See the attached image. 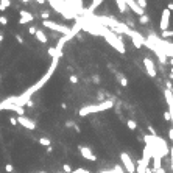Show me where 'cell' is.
<instances>
[{
	"label": "cell",
	"mask_w": 173,
	"mask_h": 173,
	"mask_svg": "<svg viewBox=\"0 0 173 173\" xmlns=\"http://www.w3.org/2000/svg\"><path fill=\"white\" fill-rule=\"evenodd\" d=\"M112 106H114V101H112V100H108V101H103V103H100V105H94V106H84V108H81V109L78 111V114H80L81 117H84V116H89V114H95V112L108 111V109H111Z\"/></svg>",
	"instance_id": "1"
},
{
	"label": "cell",
	"mask_w": 173,
	"mask_h": 173,
	"mask_svg": "<svg viewBox=\"0 0 173 173\" xmlns=\"http://www.w3.org/2000/svg\"><path fill=\"white\" fill-rule=\"evenodd\" d=\"M103 37H105V41L108 42V44L114 47L116 50H117L118 53H120V55H125V52H126L125 44H123L122 39H120V37H118V36H117V34H116L112 30H108L106 33H105V36H103Z\"/></svg>",
	"instance_id": "2"
},
{
	"label": "cell",
	"mask_w": 173,
	"mask_h": 173,
	"mask_svg": "<svg viewBox=\"0 0 173 173\" xmlns=\"http://www.w3.org/2000/svg\"><path fill=\"white\" fill-rule=\"evenodd\" d=\"M42 25L47 27V28H50L53 31H58V33H62L64 36H67L72 33V28H69V27H64V25H59L56 22H53V20H42Z\"/></svg>",
	"instance_id": "3"
},
{
	"label": "cell",
	"mask_w": 173,
	"mask_h": 173,
	"mask_svg": "<svg viewBox=\"0 0 173 173\" xmlns=\"http://www.w3.org/2000/svg\"><path fill=\"white\" fill-rule=\"evenodd\" d=\"M120 161H122V167L126 173H134L136 172V164H134L133 158L128 153H122L120 154Z\"/></svg>",
	"instance_id": "4"
},
{
	"label": "cell",
	"mask_w": 173,
	"mask_h": 173,
	"mask_svg": "<svg viewBox=\"0 0 173 173\" xmlns=\"http://www.w3.org/2000/svg\"><path fill=\"white\" fill-rule=\"evenodd\" d=\"M170 16H172V13H170L167 8L162 9V13H161V20H159V28H161V31L169 30V27H170Z\"/></svg>",
	"instance_id": "5"
},
{
	"label": "cell",
	"mask_w": 173,
	"mask_h": 173,
	"mask_svg": "<svg viewBox=\"0 0 173 173\" xmlns=\"http://www.w3.org/2000/svg\"><path fill=\"white\" fill-rule=\"evenodd\" d=\"M142 62H144V67H145V70H147V73L150 75L151 78H154L156 75H158V72H156V66H154L153 59H151L150 56H145L142 59Z\"/></svg>",
	"instance_id": "6"
},
{
	"label": "cell",
	"mask_w": 173,
	"mask_h": 173,
	"mask_svg": "<svg viewBox=\"0 0 173 173\" xmlns=\"http://www.w3.org/2000/svg\"><path fill=\"white\" fill-rule=\"evenodd\" d=\"M78 151H80V154L83 156L84 159H88L90 162H95L97 161V156L92 153V150H90L88 145H78Z\"/></svg>",
	"instance_id": "7"
},
{
	"label": "cell",
	"mask_w": 173,
	"mask_h": 173,
	"mask_svg": "<svg viewBox=\"0 0 173 173\" xmlns=\"http://www.w3.org/2000/svg\"><path fill=\"white\" fill-rule=\"evenodd\" d=\"M17 125H22L24 128H27V129H31V131H34L36 129V123L31 120V118H28V117H25V116H20V117H17Z\"/></svg>",
	"instance_id": "8"
},
{
	"label": "cell",
	"mask_w": 173,
	"mask_h": 173,
	"mask_svg": "<svg viewBox=\"0 0 173 173\" xmlns=\"http://www.w3.org/2000/svg\"><path fill=\"white\" fill-rule=\"evenodd\" d=\"M136 164V172L137 173H145L148 169V164H150V161H145V159H139L137 162H134Z\"/></svg>",
	"instance_id": "9"
},
{
	"label": "cell",
	"mask_w": 173,
	"mask_h": 173,
	"mask_svg": "<svg viewBox=\"0 0 173 173\" xmlns=\"http://www.w3.org/2000/svg\"><path fill=\"white\" fill-rule=\"evenodd\" d=\"M116 78H117V81H118V84L122 86V88H126V86L129 84L128 83V78L123 75L122 72H116Z\"/></svg>",
	"instance_id": "10"
},
{
	"label": "cell",
	"mask_w": 173,
	"mask_h": 173,
	"mask_svg": "<svg viewBox=\"0 0 173 173\" xmlns=\"http://www.w3.org/2000/svg\"><path fill=\"white\" fill-rule=\"evenodd\" d=\"M34 36H36V39L39 41L41 44H47V42H48V39H47L45 33H44L42 30H39V28H37V31H36V34H34Z\"/></svg>",
	"instance_id": "11"
},
{
	"label": "cell",
	"mask_w": 173,
	"mask_h": 173,
	"mask_svg": "<svg viewBox=\"0 0 173 173\" xmlns=\"http://www.w3.org/2000/svg\"><path fill=\"white\" fill-rule=\"evenodd\" d=\"M47 53H48V55H50L53 59H59V58H61V55H62V52L56 50V47H50V48L47 50Z\"/></svg>",
	"instance_id": "12"
},
{
	"label": "cell",
	"mask_w": 173,
	"mask_h": 173,
	"mask_svg": "<svg viewBox=\"0 0 173 173\" xmlns=\"http://www.w3.org/2000/svg\"><path fill=\"white\" fill-rule=\"evenodd\" d=\"M19 14H20V17H22V19L25 20V22H27V24H28V22H31V20L34 19V17H33V14H31V13H28V11H25V9H20V11H19Z\"/></svg>",
	"instance_id": "13"
},
{
	"label": "cell",
	"mask_w": 173,
	"mask_h": 173,
	"mask_svg": "<svg viewBox=\"0 0 173 173\" xmlns=\"http://www.w3.org/2000/svg\"><path fill=\"white\" fill-rule=\"evenodd\" d=\"M114 2L117 3V8H118V11H120V13H126L128 6H126L125 0H114Z\"/></svg>",
	"instance_id": "14"
},
{
	"label": "cell",
	"mask_w": 173,
	"mask_h": 173,
	"mask_svg": "<svg viewBox=\"0 0 173 173\" xmlns=\"http://www.w3.org/2000/svg\"><path fill=\"white\" fill-rule=\"evenodd\" d=\"M101 2H105V0H94L92 5L89 6V9H88V11H84V13H94L97 9V6H100V5H101Z\"/></svg>",
	"instance_id": "15"
},
{
	"label": "cell",
	"mask_w": 173,
	"mask_h": 173,
	"mask_svg": "<svg viewBox=\"0 0 173 173\" xmlns=\"http://www.w3.org/2000/svg\"><path fill=\"white\" fill-rule=\"evenodd\" d=\"M37 144H39L41 147H45V148L52 145V142H50V139H48V137H39V139H37Z\"/></svg>",
	"instance_id": "16"
},
{
	"label": "cell",
	"mask_w": 173,
	"mask_h": 173,
	"mask_svg": "<svg viewBox=\"0 0 173 173\" xmlns=\"http://www.w3.org/2000/svg\"><path fill=\"white\" fill-rule=\"evenodd\" d=\"M11 6V0H0V11H6Z\"/></svg>",
	"instance_id": "17"
},
{
	"label": "cell",
	"mask_w": 173,
	"mask_h": 173,
	"mask_svg": "<svg viewBox=\"0 0 173 173\" xmlns=\"http://www.w3.org/2000/svg\"><path fill=\"white\" fill-rule=\"evenodd\" d=\"M125 123H126V126H128L129 129H131V131H134V129H136V128H137V123H136V122H134V120H133V118H128V120H126Z\"/></svg>",
	"instance_id": "18"
},
{
	"label": "cell",
	"mask_w": 173,
	"mask_h": 173,
	"mask_svg": "<svg viewBox=\"0 0 173 173\" xmlns=\"http://www.w3.org/2000/svg\"><path fill=\"white\" fill-rule=\"evenodd\" d=\"M148 22H150V19H148L147 14H144V16H140V17H139V24L140 25H147Z\"/></svg>",
	"instance_id": "19"
},
{
	"label": "cell",
	"mask_w": 173,
	"mask_h": 173,
	"mask_svg": "<svg viewBox=\"0 0 173 173\" xmlns=\"http://www.w3.org/2000/svg\"><path fill=\"white\" fill-rule=\"evenodd\" d=\"M161 36L164 37V39H167V37H173V30H165V31H162Z\"/></svg>",
	"instance_id": "20"
},
{
	"label": "cell",
	"mask_w": 173,
	"mask_h": 173,
	"mask_svg": "<svg viewBox=\"0 0 173 173\" xmlns=\"http://www.w3.org/2000/svg\"><path fill=\"white\" fill-rule=\"evenodd\" d=\"M134 2H136L142 9H144V8H147V5H148V3H147V0H134Z\"/></svg>",
	"instance_id": "21"
},
{
	"label": "cell",
	"mask_w": 173,
	"mask_h": 173,
	"mask_svg": "<svg viewBox=\"0 0 173 173\" xmlns=\"http://www.w3.org/2000/svg\"><path fill=\"white\" fill-rule=\"evenodd\" d=\"M72 2H73L75 5H77V6H78L80 9H83V8H84V2H83V0H72ZM83 11H84V9H83Z\"/></svg>",
	"instance_id": "22"
},
{
	"label": "cell",
	"mask_w": 173,
	"mask_h": 173,
	"mask_svg": "<svg viewBox=\"0 0 173 173\" xmlns=\"http://www.w3.org/2000/svg\"><path fill=\"white\" fill-rule=\"evenodd\" d=\"M114 172H116V173H126L125 170H123V167H122L120 164H117V165L114 167Z\"/></svg>",
	"instance_id": "23"
},
{
	"label": "cell",
	"mask_w": 173,
	"mask_h": 173,
	"mask_svg": "<svg viewBox=\"0 0 173 173\" xmlns=\"http://www.w3.org/2000/svg\"><path fill=\"white\" fill-rule=\"evenodd\" d=\"M5 172H6V173H13L14 172L13 164H6V165H5Z\"/></svg>",
	"instance_id": "24"
},
{
	"label": "cell",
	"mask_w": 173,
	"mask_h": 173,
	"mask_svg": "<svg viewBox=\"0 0 173 173\" xmlns=\"http://www.w3.org/2000/svg\"><path fill=\"white\" fill-rule=\"evenodd\" d=\"M62 172L64 173H72V167H70L69 164H64L62 165Z\"/></svg>",
	"instance_id": "25"
},
{
	"label": "cell",
	"mask_w": 173,
	"mask_h": 173,
	"mask_svg": "<svg viewBox=\"0 0 173 173\" xmlns=\"http://www.w3.org/2000/svg\"><path fill=\"white\" fill-rule=\"evenodd\" d=\"M70 83H72V84H78V77H77V75H70Z\"/></svg>",
	"instance_id": "26"
},
{
	"label": "cell",
	"mask_w": 173,
	"mask_h": 173,
	"mask_svg": "<svg viewBox=\"0 0 173 173\" xmlns=\"http://www.w3.org/2000/svg\"><path fill=\"white\" fill-rule=\"evenodd\" d=\"M8 24V17L6 16H0V25H6Z\"/></svg>",
	"instance_id": "27"
},
{
	"label": "cell",
	"mask_w": 173,
	"mask_h": 173,
	"mask_svg": "<svg viewBox=\"0 0 173 173\" xmlns=\"http://www.w3.org/2000/svg\"><path fill=\"white\" fill-rule=\"evenodd\" d=\"M36 31H37L36 27H30V28H28V34H30V36H34V34H36Z\"/></svg>",
	"instance_id": "28"
},
{
	"label": "cell",
	"mask_w": 173,
	"mask_h": 173,
	"mask_svg": "<svg viewBox=\"0 0 173 173\" xmlns=\"http://www.w3.org/2000/svg\"><path fill=\"white\" fill-rule=\"evenodd\" d=\"M148 131H150V134H151V136H158V133H156V129H154V126H151V125H148Z\"/></svg>",
	"instance_id": "29"
},
{
	"label": "cell",
	"mask_w": 173,
	"mask_h": 173,
	"mask_svg": "<svg viewBox=\"0 0 173 173\" xmlns=\"http://www.w3.org/2000/svg\"><path fill=\"white\" fill-rule=\"evenodd\" d=\"M164 118H165V122H172V116H170V112H169V111H165V112H164Z\"/></svg>",
	"instance_id": "30"
},
{
	"label": "cell",
	"mask_w": 173,
	"mask_h": 173,
	"mask_svg": "<svg viewBox=\"0 0 173 173\" xmlns=\"http://www.w3.org/2000/svg\"><path fill=\"white\" fill-rule=\"evenodd\" d=\"M8 120H9V123H11L13 126H16V125H17V117H9Z\"/></svg>",
	"instance_id": "31"
},
{
	"label": "cell",
	"mask_w": 173,
	"mask_h": 173,
	"mask_svg": "<svg viewBox=\"0 0 173 173\" xmlns=\"http://www.w3.org/2000/svg\"><path fill=\"white\" fill-rule=\"evenodd\" d=\"M72 173H90V172L86 169H77V170H72Z\"/></svg>",
	"instance_id": "32"
},
{
	"label": "cell",
	"mask_w": 173,
	"mask_h": 173,
	"mask_svg": "<svg viewBox=\"0 0 173 173\" xmlns=\"http://www.w3.org/2000/svg\"><path fill=\"white\" fill-rule=\"evenodd\" d=\"M92 81H94V84H98V83H100V77H98V75H94V77H92Z\"/></svg>",
	"instance_id": "33"
},
{
	"label": "cell",
	"mask_w": 173,
	"mask_h": 173,
	"mask_svg": "<svg viewBox=\"0 0 173 173\" xmlns=\"http://www.w3.org/2000/svg\"><path fill=\"white\" fill-rule=\"evenodd\" d=\"M14 37H16V41H17L19 44H24V39H22V36H19V34H14Z\"/></svg>",
	"instance_id": "34"
},
{
	"label": "cell",
	"mask_w": 173,
	"mask_h": 173,
	"mask_svg": "<svg viewBox=\"0 0 173 173\" xmlns=\"http://www.w3.org/2000/svg\"><path fill=\"white\" fill-rule=\"evenodd\" d=\"M153 173H167V172H165L164 167H161V169H158V170H153Z\"/></svg>",
	"instance_id": "35"
},
{
	"label": "cell",
	"mask_w": 173,
	"mask_h": 173,
	"mask_svg": "<svg viewBox=\"0 0 173 173\" xmlns=\"http://www.w3.org/2000/svg\"><path fill=\"white\" fill-rule=\"evenodd\" d=\"M75 125H77V123H75V122H72V120H69V122H66V126H69V128H70V126H72V128H73Z\"/></svg>",
	"instance_id": "36"
},
{
	"label": "cell",
	"mask_w": 173,
	"mask_h": 173,
	"mask_svg": "<svg viewBox=\"0 0 173 173\" xmlns=\"http://www.w3.org/2000/svg\"><path fill=\"white\" fill-rule=\"evenodd\" d=\"M169 139H170V140H173V128H170V129H169Z\"/></svg>",
	"instance_id": "37"
},
{
	"label": "cell",
	"mask_w": 173,
	"mask_h": 173,
	"mask_svg": "<svg viewBox=\"0 0 173 173\" xmlns=\"http://www.w3.org/2000/svg\"><path fill=\"white\" fill-rule=\"evenodd\" d=\"M167 9L172 13V11H173V3H169V5H167Z\"/></svg>",
	"instance_id": "38"
},
{
	"label": "cell",
	"mask_w": 173,
	"mask_h": 173,
	"mask_svg": "<svg viewBox=\"0 0 173 173\" xmlns=\"http://www.w3.org/2000/svg\"><path fill=\"white\" fill-rule=\"evenodd\" d=\"M100 173H116L114 170H101Z\"/></svg>",
	"instance_id": "39"
},
{
	"label": "cell",
	"mask_w": 173,
	"mask_h": 173,
	"mask_svg": "<svg viewBox=\"0 0 173 173\" xmlns=\"http://www.w3.org/2000/svg\"><path fill=\"white\" fill-rule=\"evenodd\" d=\"M19 24H20V25H24V24H27V22H25V20H24L22 17H20V19H19Z\"/></svg>",
	"instance_id": "40"
},
{
	"label": "cell",
	"mask_w": 173,
	"mask_h": 173,
	"mask_svg": "<svg viewBox=\"0 0 173 173\" xmlns=\"http://www.w3.org/2000/svg\"><path fill=\"white\" fill-rule=\"evenodd\" d=\"M34 2H37V3H41V5H44V3H45V0H34Z\"/></svg>",
	"instance_id": "41"
},
{
	"label": "cell",
	"mask_w": 173,
	"mask_h": 173,
	"mask_svg": "<svg viewBox=\"0 0 173 173\" xmlns=\"http://www.w3.org/2000/svg\"><path fill=\"white\" fill-rule=\"evenodd\" d=\"M3 39H5V36H3L2 33H0V44H2V42H3Z\"/></svg>",
	"instance_id": "42"
},
{
	"label": "cell",
	"mask_w": 173,
	"mask_h": 173,
	"mask_svg": "<svg viewBox=\"0 0 173 173\" xmlns=\"http://www.w3.org/2000/svg\"><path fill=\"white\" fill-rule=\"evenodd\" d=\"M170 70H172V77H173V69H170Z\"/></svg>",
	"instance_id": "43"
},
{
	"label": "cell",
	"mask_w": 173,
	"mask_h": 173,
	"mask_svg": "<svg viewBox=\"0 0 173 173\" xmlns=\"http://www.w3.org/2000/svg\"><path fill=\"white\" fill-rule=\"evenodd\" d=\"M37 173H45V172H37Z\"/></svg>",
	"instance_id": "44"
},
{
	"label": "cell",
	"mask_w": 173,
	"mask_h": 173,
	"mask_svg": "<svg viewBox=\"0 0 173 173\" xmlns=\"http://www.w3.org/2000/svg\"><path fill=\"white\" fill-rule=\"evenodd\" d=\"M59 173H64V172H59Z\"/></svg>",
	"instance_id": "45"
}]
</instances>
